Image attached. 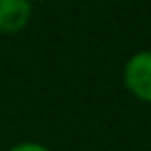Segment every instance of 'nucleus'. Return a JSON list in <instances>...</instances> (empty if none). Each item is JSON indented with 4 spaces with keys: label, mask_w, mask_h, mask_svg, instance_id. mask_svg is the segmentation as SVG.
<instances>
[{
    "label": "nucleus",
    "mask_w": 151,
    "mask_h": 151,
    "mask_svg": "<svg viewBox=\"0 0 151 151\" xmlns=\"http://www.w3.org/2000/svg\"><path fill=\"white\" fill-rule=\"evenodd\" d=\"M31 0H0V33L17 35L31 21Z\"/></svg>",
    "instance_id": "nucleus-2"
},
{
    "label": "nucleus",
    "mask_w": 151,
    "mask_h": 151,
    "mask_svg": "<svg viewBox=\"0 0 151 151\" xmlns=\"http://www.w3.org/2000/svg\"><path fill=\"white\" fill-rule=\"evenodd\" d=\"M9 151H50V149L42 143H35V141H23V143L13 145Z\"/></svg>",
    "instance_id": "nucleus-3"
},
{
    "label": "nucleus",
    "mask_w": 151,
    "mask_h": 151,
    "mask_svg": "<svg viewBox=\"0 0 151 151\" xmlns=\"http://www.w3.org/2000/svg\"><path fill=\"white\" fill-rule=\"evenodd\" d=\"M122 81L132 97L151 104V50L137 52L126 60Z\"/></svg>",
    "instance_id": "nucleus-1"
},
{
    "label": "nucleus",
    "mask_w": 151,
    "mask_h": 151,
    "mask_svg": "<svg viewBox=\"0 0 151 151\" xmlns=\"http://www.w3.org/2000/svg\"><path fill=\"white\" fill-rule=\"evenodd\" d=\"M31 2H50V0H31Z\"/></svg>",
    "instance_id": "nucleus-4"
}]
</instances>
